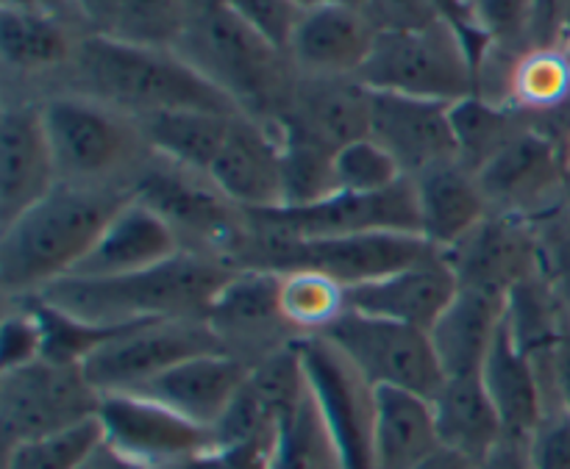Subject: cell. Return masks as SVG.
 I'll return each instance as SVG.
<instances>
[{
	"instance_id": "17",
	"label": "cell",
	"mask_w": 570,
	"mask_h": 469,
	"mask_svg": "<svg viewBox=\"0 0 570 469\" xmlns=\"http://www.w3.org/2000/svg\"><path fill=\"white\" fill-rule=\"evenodd\" d=\"M443 256L460 289L499 298H507L543 270L534 222L499 211H490L468 237L443 250Z\"/></svg>"
},
{
	"instance_id": "25",
	"label": "cell",
	"mask_w": 570,
	"mask_h": 469,
	"mask_svg": "<svg viewBox=\"0 0 570 469\" xmlns=\"http://www.w3.org/2000/svg\"><path fill=\"white\" fill-rule=\"evenodd\" d=\"M81 37L76 22L48 9H0V59L9 76L26 83L50 81L56 89Z\"/></svg>"
},
{
	"instance_id": "53",
	"label": "cell",
	"mask_w": 570,
	"mask_h": 469,
	"mask_svg": "<svg viewBox=\"0 0 570 469\" xmlns=\"http://www.w3.org/2000/svg\"><path fill=\"white\" fill-rule=\"evenodd\" d=\"M301 9H317V6H354V9H365V0H295Z\"/></svg>"
},
{
	"instance_id": "45",
	"label": "cell",
	"mask_w": 570,
	"mask_h": 469,
	"mask_svg": "<svg viewBox=\"0 0 570 469\" xmlns=\"http://www.w3.org/2000/svg\"><path fill=\"white\" fill-rule=\"evenodd\" d=\"M532 469H570V415L562 409L546 411L543 422L529 439Z\"/></svg>"
},
{
	"instance_id": "26",
	"label": "cell",
	"mask_w": 570,
	"mask_h": 469,
	"mask_svg": "<svg viewBox=\"0 0 570 469\" xmlns=\"http://www.w3.org/2000/svg\"><path fill=\"white\" fill-rule=\"evenodd\" d=\"M178 253H184V250L176 233L170 231V226L154 209L131 198L111 217L106 231L100 233L95 248L89 250V256L72 276H128V272H139L161 265V261L173 259Z\"/></svg>"
},
{
	"instance_id": "2",
	"label": "cell",
	"mask_w": 570,
	"mask_h": 469,
	"mask_svg": "<svg viewBox=\"0 0 570 469\" xmlns=\"http://www.w3.org/2000/svg\"><path fill=\"white\" fill-rule=\"evenodd\" d=\"M53 92H76L142 120L161 111H223L237 114L226 92L200 76L176 50L139 48L83 33L76 56ZM50 94V92H48Z\"/></svg>"
},
{
	"instance_id": "14",
	"label": "cell",
	"mask_w": 570,
	"mask_h": 469,
	"mask_svg": "<svg viewBox=\"0 0 570 469\" xmlns=\"http://www.w3.org/2000/svg\"><path fill=\"white\" fill-rule=\"evenodd\" d=\"M250 222L287 239H334L356 233H421L415 183L410 178L373 194L334 192L312 206L248 211Z\"/></svg>"
},
{
	"instance_id": "40",
	"label": "cell",
	"mask_w": 570,
	"mask_h": 469,
	"mask_svg": "<svg viewBox=\"0 0 570 469\" xmlns=\"http://www.w3.org/2000/svg\"><path fill=\"white\" fill-rule=\"evenodd\" d=\"M334 176H337V192L354 194L384 192V189L404 181L399 161L373 137L356 139V142L337 150V156H334Z\"/></svg>"
},
{
	"instance_id": "19",
	"label": "cell",
	"mask_w": 570,
	"mask_h": 469,
	"mask_svg": "<svg viewBox=\"0 0 570 469\" xmlns=\"http://www.w3.org/2000/svg\"><path fill=\"white\" fill-rule=\"evenodd\" d=\"M217 189L243 211L278 209L282 189V131L276 122L237 114L209 172Z\"/></svg>"
},
{
	"instance_id": "42",
	"label": "cell",
	"mask_w": 570,
	"mask_h": 469,
	"mask_svg": "<svg viewBox=\"0 0 570 469\" xmlns=\"http://www.w3.org/2000/svg\"><path fill=\"white\" fill-rule=\"evenodd\" d=\"M42 359V326L28 300H3L0 372L20 370Z\"/></svg>"
},
{
	"instance_id": "38",
	"label": "cell",
	"mask_w": 570,
	"mask_h": 469,
	"mask_svg": "<svg viewBox=\"0 0 570 469\" xmlns=\"http://www.w3.org/2000/svg\"><path fill=\"white\" fill-rule=\"evenodd\" d=\"M187 0H126L115 31L106 39L139 48L176 50L187 31Z\"/></svg>"
},
{
	"instance_id": "46",
	"label": "cell",
	"mask_w": 570,
	"mask_h": 469,
	"mask_svg": "<svg viewBox=\"0 0 570 469\" xmlns=\"http://www.w3.org/2000/svg\"><path fill=\"white\" fill-rule=\"evenodd\" d=\"M267 453L271 450L256 445H212L161 469H267Z\"/></svg>"
},
{
	"instance_id": "51",
	"label": "cell",
	"mask_w": 570,
	"mask_h": 469,
	"mask_svg": "<svg viewBox=\"0 0 570 469\" xmlns=\"http://www.w3.org/2000/svg\"><path fill=\"white\" fill-rule=\"evenodd\" d=\"M415 469H473V461L468 456L456 453L451 448H440L438 453L429 456L426 461H421Z\"/></svg>"
},
{
	"instance_id": "12",
	"label": "cell",
	"mask_w": 570,
	"mask_h": 469,
	"mask_svg": "<svg viewBox=\"0 0 570 469\" xmlns=\"http://www.w3.org/2000/svg\"><path fill=\"white\" fill-rule=\"evenodd\" d=\"M217 350L223 348L206 320L139 322L111 333L83 361V372L100 395L134 392L181 361Z\"/></svg>"
},
{
	"instance_id": "44",
	"label": "cell",
	"mask_w": 570,
	"mask_h": 469,
	"mask_svg": "<svg viewBox=\"0 0 570 469\" xmlns=\"http://www.w3.org/2000/svg\"><path fill=\"white\" fill-rule=\"evenodd\" d=\"M228 6L250 31L259 33L267 44H273L282 53L289 50L295 28L304 14V9L295 0H228Z\"/></svg>"
},
{
	"instance_id": "33",
	"label": "cell",
	"mask_w": 570,
	"mask_h": 469,
	"mask_svg": "<svg viewBox=\"0 0 570 469\" xmlns=\"http://www.w3.org/2000/svg\"><path fill=\"white\" fill-rule=\"evenodd\" d=\"M278 276V309L298 339L323 337L348 311V289L317 270H284Z\"/></svg>"
},
{
	"instance_id": "41",
	"label": "cell",
	"mask_w": 570,
	"mask_h": 469,
	"mask_svg": "<svg viewBox=\"0 0 570 469\" xmlns=\"http://www.w3.org/2000/svg\"><path fill=\"white\" fill-rule=\"evenodd\" d=\"M473 28L495 48L532 42L534 0H465Z\"/></svg>"
},
{
	"instance_id": "22",
	"label": "cell",
	"mask_w": 570,
	"mask_h": 469,
	"mask_svg": "<svg viewBox=\"0 0 570 469\" xmlns=\"http://www.w3.org/2000/svg\"><path fill=\"white\" fill-rule=\"evenodd\" d=\"M456 292H460V283H456L443 250H432L421 261L393 272V276L351 287L348 309L432 331V326L443 317Z\"/></svg>"
},
{
	"instance_id": "52",
	"label": "cell",
	"mask_w": 570,
	"mask_h": 469,
	"mask_svg": "<svg viewBox=\"0 0 570 469\" xmlns=\"http://www.w3.org/2000/svg\"><path fill=\"white\" fill-rule=\"evenodd\" d=\"M100 465H104V469H156L150 465H139V461H131V459H122V456L111 453V450H100Z\"/></svg>"
},
{
	"instance_id": "49",
	"label": "cell",
	"mask_w": 570,
	"mask_h": 469,
	"mask_svg": "<svg viewBox=\"0 0 570 469\" xmlns=\"http://www.w3.org/2000/svg\"><path fill=\"white\" fill-rule=\"evenodd\" d=\"M570 22V0H534L532 42H557Z\"/></svg>"
},
{
	"instance_id": "21",
	"label": "cell",
	"mask_w": 570,
	"mask_h": 469,
	"mask_svg": "<svg viewBox=\"0 0 570 469\" xmlns=\"http://www.w3.org/2000/svg\"><path fill=\"white\" fill-rule=\"evenodd\" d=\"M379 31L354 6L304 9L289 42V61L306 78H360Z\"/></svg>"
},
{
	"instance_id": "27",
	"label": "cell",
	"mask_w": 570,
	"mask_h": 469,
	"mask_svg": "<svg viewBox=\"0 0 570 469\" xmlns=\"http://www.w3.org/2000/svg\"><path fill=\"white\" fill-rule=\"evenodd\" d=\"M410 181L415 183L421 237L434 250L454 248L490 214L476 172L468 170L460 159L432 167Z\"/></svg>"
},
{
	"instance_id": "29",
	"label": "cell",
	"mask_w": 570,
	"mask_h": 469,
	"mask_svg": "<svg viewBox=\"0 0 570 469\" xmlns=\"http://www.w3.org/2000/svg\"><path fill=\"white\" fill-rule=\"evenodd\" d=\"M504 317L507 298L460 289L443 317L429 331L443 376H482V367L504 326Z\"/></svg>"
},
{
	"instance_id": "31",
	"label": "cell",
	"mask_w": 570,
	"mask_h": 469,
	"mask_svg": "<svg viewBox=\"0 0 570 469\" xmlns=\"http://www.w3.org/2000/svg\"><path fill=\"white\" fill-rule=\"evenodd\" d=\"M432 406L443 448L456 450L471 461L488 456L504 439L499 411L484 389L482 376L443 378Z\"/></svg>"
},
{
	"instance_id": "47",
	"label": "cell",
	"mask_w": 570,
	"mask_h": 469,
	"mask_svg": "<svg viewBox=\"0 0 570 469\" xmlns=\"http://www.w3.org/2000/svg\"><path fill=\"white\" fill-rule=\"evenodd\" d=\"M70 20L89 37H111L126 0H65Z\"/></svg>"
},
{
	"instance_id": "18",
	"label": "cell",
	"mask_w": 570,
	"mask_h": 469,
	"mask_svg": "<svg viewBox=\"0 0 570 469\" xmlns=\"http://www.w3.org/2000/svg\"><path fill=\"white\" fill-rule=\"evenodd\" d=\"M59 187L42 98H6L0 111V228Z\"/></svg>"
},
{
	"instance_id": "30",
	"label": "cell",
	"mask_w": 570,
	"mask_h": 469,
	"mask_svg": "<svg viewBox=\"0 0 570 469\" xmlns=\"http://www.w3.org/2000/svg\"><path fill=\"white\" fill-rule=\"evenodd\" d=\"M443 448L432 400L406 389H379L373 467L415 469Z\"/></svg>"
},
{
	"instance_id": "36",
	"label": "cell",
	"mask_w": 570,
	"mask_h": 469,
	"mask_svg": "<svg viewBox=\"0 0 570 469\" xmlns=\"http://www.w3.org/2000/svg\"><path fill=\"white\" fill-rule=\"evenodd\" d=\"M282 131V206H312L337 192L334 150L276 122Z\"/></svg>"
},
{
	"instance_id": "48",
	"label": "cell",
	"mask_w": 570,
	"mask_h": 469,
	"mask_svg": "<svg viewBox=\"0 0 570 469\" xmlns=\"http://www.w3.org/2000/svg\"><path fill=\"white\" fill-rule=\"evenodd\" d=\"M538 370H540V378H543L549 411L562 409L570 415V331L566 342H562L549 359L540 361Z\"/></svg>"
},
{
	"instance_id": "16",
	"label": "cell",
	"mask_w": 570,
	"mask_h": 469,
	"mask_svg": "<svg viewBox=\"0 0 570 469\" xmlns=\"http://www.w3.org/2000/svg\"><path fill=\"white\" fill-rule=\"evenodd\" d=\"M206 326L217 337L223 353L248 367L301 342L278 309V276L267 270H234L212 300Z\"/></svg>"
},
{
	"instance_id": "9",
	"label": "cell",
	"mask_w": 570,
	"mask_h": 469,
	"mask_svg": "<svg viewBox=\"0 0 570 469\" xmlns=\"http://www.w3.org/2000/svg\"><path fill=\"white\" fill-rule=\"evenodd\" d=\"M104 395L81 365L39 359L0 372V433L3 448L67 431L98 417Z\"/></svg>"
},
{
	"instance_id": "11",
	"label": "cell",
	"mask_w": 570,
	"mask_h": 469,
	"mask_svg": "<svg viewBox=\"0 0 570 469\" xmlns=\"http://www.w3.org/2000/svg\"><path fill=\"white\" fill-rule=\"evenodd\" d=\"M566 148L549 128L529 122L476 170L490 211L534 222L562 206Z\"/></svg>"
},
{
	"instance_id": "43",
	"label": "cell",
	"mask_w": 570,
	"mask_h": 469,
	"mask_svg": "<svg viewBox=\"0 0 570 469\" xmlns=\"http://www.w3.org/2000/svg\"><path fill=\"white\" fill-rule=\"evenodd\" d=\"M540 242V267H543L546 281L570 311V217L568 211L557 209L551 214L534 220Z\"/></svg>"
},
{
	"instance_id": "34",
	"label": "cell",
	"mask_w": 570,
	"mask_h": 469,
	"mask_svg": "<svg viewBox=\"0 0 570 469\" xmlns=\"http://www.w3.org/2000/svg\"><path fill=\"white\" fill-rule=\"evenodd\" d=\"M451 122H454L460 161L468 170L476 172L490 156L499 153L532 120L518 114L510 106L493 103V100L482 98V94H473V98H465L451 106Z\"/></svg>"
},
{
	"instance_id": "4",
	"label": "cell",
	"mask_w": 570,
	"mask_h": 469,
	"mask_svg": "<svg viewBox=\"0 0 570 469\" xmlns=\"http://www.w3.org/2000/svg\"><path fill=\"white\" fill-rule=\"evenodd\" d=\"M187 31L176 53L226 92L243 114L276 122L298 81L289 56L250 31L228 0H187Z\"/></svg>"
},
{
	"instance_id": "8",
	"label": "cell",
	"mask_w": 570,
	"mask_h": 469,
	"mask_svg": "<svg viewBox=\"0 0 570 469\" xmlns=\"http://www.w3.org/2000/svg\"><path fill=\"white\" fill-rule=\"evenodd\" d=\"M131 198L154 209L170 226L184 253L234 267L248 237V211L234 206L209 176L154 156L134 181Z\"/></svg>"
},
{
	"instance_id": "24",
	"label": "cell",
	"mask_w": 570,
	"mask_h": 469,
	"mask_svg": "<svg viewBox=\"0 0 570 469\" xmlns=\"http://www.w3.org/2000/svg\"><path fill=\"white\" fill-rule=\"evenodd\" d=\"M248 370L250 367L245 361L217 350V353L181 361L145 387L134 389V395L156 400L176 415L215 431V426L248 378Z\"/></svg>"
},
{
	"instance_id": "5",
	"label": "cell",
	"mask_w": 570,
	"mask_h": 469,
	"mask_svg": "<svg viewBox=\"0 0 570 469\" xmlns=\"http://www.w3.org/2000/svg\"><path fill=\"white\" fill-rule=\"evenodd\" d=\"M42 111L59 183L131 192L137 176L154 159L139 120L100 100L50 92L42 98Z\"/></svg>"
},
{
	"instance_id": "39",
	"label": "cell",
	"mask_w": 570,
	"mask_h": 469,
	"mask_svg": "<svg viewBox=\"0 0 570 469\" xmlns=\"http://www.w3.org/2000/svg\"><path fill=\"white\" fill-rule=\"evenodd\" d=\"M28 300L42 326V359L56 361V365H81L120 328H100L87 320L67 315L56 309L42 298H20Z\"/></svg>"
},
{
	"instance_id": "35",
	"label": "cell",
	"mask_w": 570,
	"mask_h": 469,
	"mask_svg": "<svg viewBox=\"0 0 570 469\" xmlns=\"http://www.w3.org/2000/svg\"><path fill=\"white\" fill-rule=\"evenodd\" d=\"M267 469H345L312 392H306L298 409L284 420L267 453Z\"/></svg>"
},
{
	"instance_id": "55",
	"label": "cell",
	"mask_w": 570,
	"mask_h": 469,
	"mask_svg": "<svg viewBox=\"0 0 570 469\" xmlns=\"http://www.w3.org/2000/svg\"><path fill=\"white\" fill-rule=\"evenodd\" d=\"M562 209H566L568 217H570V170H568V178H566V192H562Z\"/></svg>"
},
{
	"instance_id": "28",
	"label": "cell",
	"mask_w": 570,
	"mask_h": 469,
	"mask_svg": "<svg viewBox=\"0 0 570 469\" xmlns=\"http://www.w3.org/2000/svg\"><path fill=\"white\" fill-rule=\"evenodd\" d=\"M482 381L495 411H499L504 437L529 442L543 422L546 411H549V400H546L538 365L512 339L507 317L482 367Z\"/></svg>"
},
{
	"instance_id": "20",
	"label": "cell",
	"mask_w": 570,
	"mask_h": 469,
	"mask_svg": "<svg viewBox=\"0 0 570 469\" xmlns=\"http://www.w3.org/2000/svg\"><path fill=\"white\" fill-rule=\"evenodd\" d=\"M371 137L399 161L404 178L460 159L451 106L438 100L373 92Z\"/></svg>"
},
{
	"instance_id": "50",
	"label": "cell",
	"mask_w": 570,
	"mask_h": 469,
	"mask_svg": "<svg viewBox=\"0 0 570 469\" xmlns=\"http://www.w3.org/2000/svg\"><path fill=\"white\" fill-rule=\"evenodd\" d=\"M473 469H532V465H529V442L504 437L488 456L473 461Z\"/></svg>"
},
{
	"instance_id": "10",
	"label": "cell",
	"mask_w": 570,
	"mask_h": 469,
	"mask_svg": "<svg viewBox=\"0 0 570 469\" xmlns=\"http://www.w3.org/2000/svg\"><path fill=\"white\" fill-rule=\"evenodd\" d=\"M323 337L376 389H406L432 400L443 387V367L423 328L348 309Z\"/></svg>"
},
{
	"instance_id": "15",
	"label": "cell",
	"mask_w": 570,
	"mask_h": 469,
	"mask_svg": "<svg viewBox=\"0 0 570 469\" xmlns=\"http://www.w3.org/2000/svg\"><path fill=\"white\" fill-rule=\"evenodd\" d=\"M98 420L104 428L106 450L156 469L217 445L212 428L198 426L167 406L134 392L104 395Z\"/></svg>"
},
{
	"instance_id": "13",
	"label": "cell",
	"mask_w": 570,
	"mask_h": 469,
	"mask_svg": "<svg viewBox=\"0 0 570 469\" xmlns=\"http://www.w3.org/2000/svg\"><path fill=\"white\" fill-rule=\"evenodd\" d=\"M298 353L312 400L337 445L343 467L376 469L373 428H376L379 389L326 337L301 339Z\"/></svg>"
},
{
	"instance_id": "6",
	"label": "cell",
	"mask_w": 570,
	"mask_h": 469,
	"mask_svg": "<svg viewBox=\"0 0 570 469\" xmlns=\"http://www.w3.org/2000/svg\"><path fill=\"white\" fill-rule=\"evenodd\" d=\"M421 233H356L334 239H287L256 228L248 217V237L234 259V270H317L345 289L379 281L432 253Z\"/></svg>"
},
{
	"instance_id": "37",
	"label": "cell",
	"mask_w": 570,
	"mask_h": 469,
	"mask_svg": "<svg viewBox=\"0 0 570 469\" xmlns=\"http://www.w3.org/2000/svg\"><path fill=\"white\" fill-rule=\"evenodd\" d=\"M104 448L100 420L3 448V469H83Z\"/></svg>"
},
{
	"instance_id": "23",
	"label": "cell",
	"mask_w": 570,
	"mask_h": 469,
	"mask_svg": "<svg viewBox=\"0 0 570 469\" xmlns=\"http://www.w3.org/2000/svg\"><path fill=\"white\" fill-rule=\"evenodd\" d=\"M371 120L373 89L360 78L298 76L287 111L276 122L337 153L345 144L371 137Z\"/></svg>"
},
{
	"instance_id": "1",
	"label": "cell",
	"mask_w": 570,
	"mask_h": 469,
	"mask_svg": "<svg viewBox=\"0 0 570 469\" xmlns=\"http://www.w3.org/2000/svg\"><path fill=\"white\" fill-rule=\"evenodd\" d=\"M128 200V189L59 183L48 198L0 228L3 300L33 298L70 278Z\"/></svg>"
},
{
	"instance_id": "57",
	"label": "cell",
	"mask_w": 570,
	"mask_h": 469,
	"mask_svg": "<svg viewBox=\"0 0 570 469\" xmlns=\"http://www.w3.org/2000/svg\"><path fill=\"white\" fill-rule=\"evenodd\" d=\"M100 450H104V448H100ZM98 456H100V453H98ZM98 456H95V459L89 461V465L83 467V469H104V465H100V459H98Z\"/></svg>"
},
{
	"instance_id": "54",
	"label": "cell",
	"mask_w": 570,
	"mask_h": 469,
	"mask_svg": "<svg viewBox=\"0 0 570 469\" xmlns=\"http://www.w3.org/2000/svg\"><path fill=\"white\" fill-rule=\"evenodd\" d=\"M42 6L48 11H53V14H61V17H67V20H70V14H67V3H65V0H42Z\"/></svg>"
},
{
	"instance_id": "7",
	"label": "cell",
	"mask_w": 570,
	"mask_h": 469,
	"mask_svg": "<svg viewBox=\"0 0 570 469\" xmlns=\"http://www.w3.org/2000/svg\"><path fill=\"white\" fill-rule=\"evenodd\" d=\"M360 81L373 92L460 103L479 94V59L451 20L421 31L379 33Z\"/></svg>"
},
{
	"instance_id": "32",
	"label": "cell",
	"mask_w": 570,
	"mask_h": 469,
	"mask_svg": "<svg viewBox=\"0 0 570 469\" xmlns=\"http://www.w3.org/2000/svg\"><path fill=\"white\" fill-rule=\"evenodd\" d=\"M237 114H243V111H237ZM237 114L200 109L161 111V114L142 117L139 128H142L145 142L154 150V156L206 176L212 161L220 153L232 120Z\"/></svg>"
},
{
	"instance_id": "56",
	"label": "cell",
	"mask_w": 570,
	"mask_h": 469,
	"mask_svg": "<svg viewBox=\"0 0 570 469\" xmlns=\"http://www.w3.org/2000/svg\"><path fill=\"white\" fill-rule=\"evenodd\" d=\"M562 148H566V164L570 170V128L566 131V137H562Z\"/></svg>"
},
{
	"instance_id": "3",
	"label": "cell",
	"mask_w": 570,
	"mask_h": 469,
	"mask_svg": "<svg viewBox=\"0 0 570 469\" xmlns=\"http://www.w3.org/2000/svg\"><path fill=\"white\" fill-rule=\"evenodd\" d=\"M234 267L195 253H178L148 270L115 278L70 276L39 292L56 309L100 328L156 320H206Z\"/></svg>"
}]
</instances>
